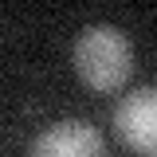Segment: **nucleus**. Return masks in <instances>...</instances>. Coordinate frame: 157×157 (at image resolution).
<instances>
[{
  "mask_svg": "<svg viewBox=\"0 0 157 157\" xmlns=\"http://www.w3.org/2000/svg\"><path fill=\"white\" fill-rule=\"evenodd\" d=\"M75 71L90 90L114 94L134 71V47L114 24H90L75 43Z\"/></svg>",
  "mask_w": 157,
  "mask_h": 157,
  "instance_id": "f257e3e1",
  "label": "nucleus"
},
{
  "mask_svg": "<svg viewBox=\"0 0 157 157\" xmlns=\"http://www.w3.org/2000/svg\"><path fill=\"white\" fill-rule=\"evenodd\" d=\"M28 157H106V137L98 134L90 122H59L51 130L32 141V153Z\"/></svg>",
  "mask_w": 157,
  "mask_h": 157,
  "instance_id": "7ed1b4c3",
  "label": "nucleus"
},
{
  "mask_svg": "<svg viewBox=\"0 0 157 157\" xmlns=\"http://www.w3.org/2000/svg\"><path fill=\"white\" fill-rule=\"evenodd\" d=\"M114 130L134 153L157 157V86H141L118 102Z\"/></svg>",
  "mask_w": 157,
  "mask_h": 157,
  "instance_id": "f03ea898",
  "label": "nucleus"
}]
</instances>
